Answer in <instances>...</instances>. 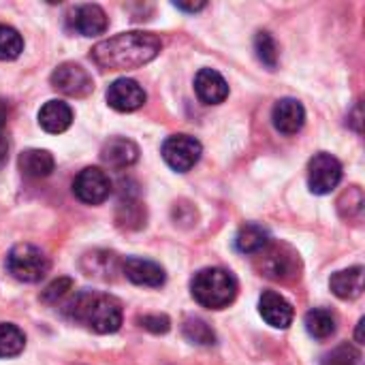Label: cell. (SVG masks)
<instances>
[{
	"label": "cell",
	"instance_id": "obj_23",
	"mask_svg": "<svg viewBox=\"0 0 365 365\" xmlns=\"http://www.w3.org/2000/svg\"><path fill=\"white\" fill-rule=\"evenodd\" d=\"M21 51H24L21 34L11 26L0 24V60H15Z\"/></svg>",
	"mask_w": 365,
	"mask_h": 365
},
{
	"label": "cell",
	"instance_id": "obj_6",
	"mask_svg": "<svg viewBox=\"0 0 365 365\" xmlns=\"http://www.w3.org/2000/svg\"><path fill=\"white\" fill-rule=\"evenodd\" d=\"M203 154L201 143L190 135H173L163 143V158L165 163L180 173L190 171Z\"/></svg>",
	"mask_w": 365,
	"mask_h": 365
},
{
	"label": "cell",
	"instance_id": "obj_8",
	"mask_svg": "<svg viewBox=\"0 0 365 365\" xmlns=\"http://www.w3.org/2000/svg\"><path fill=\"white\" fill-rule=\"evenodd\" d=\"M51 88L75 98H83L94 90L92 75L75 62H64L51 73Z\"/></svg>",
	"mask_w": 365,
	"mask_h": 365
},
{
	"label": "cell",
	"instance_id": "obj_27",
	"mask_svg": "<svg viewBox=\"0 0 365 365\" xmlns=\"http://www.w3.org/2000/svg\"><path fill=\"white\" fill-rule=\"evenodd\" d=\"M71 291H73V280H71V278H58V280H53V282L43 291L41 299H43L45 304H58V302L64 299Z\"/></svg>",
	"mask_w": 365,
	"mask_h": 365
},
{
	"label": "cell",
	"instance_id": "obj_1",
	"mask_svg": "<svg viewBox=\"0 0 365 365\" xmlns=\"http://www.w3.org/2000/svg\"><path fill=\"white\" fill-rule=\"evenodd\" d=\"M163 49L160 36L152 32H122L92 47V62L103 71H130L152 62Z\"/></svg>",
	"mask_w": 365,
	"mask_h": 365
},
{
	"label": "cell",
	"instance_id": "obj_12",
	"mask_svg": "<svg viewBox=\"0 0 365 365\" xmlns=\"http://www.w3.org/2000/svg\"><path fill=\"white\" fill-rule=\"evenodd\" d=\"M272 120L282 135H297L306 124V109L297 98H280L274 105Z\"/></svg>",
	"mask_w": 365,
	"mask_h": 365
},
{
	"label": "cell",
	"instance_id": "obj_20",
	"mask_svg": "<svg viewBox=\"0 0 365 365\" xmlns=\"http://www.w3.org/2000/svg\"><path fill=\"white\" fill-rule=\"evenodd\" d=\"M269 242V233L261 225H244L235 235V248L242 255H259Z\"/></svg>",
	"mask_w": 365,
	"mask_h": 365
},
{
	"label": "cell",
	"instance_id": "obj_9",
	"mask_svg": "<svg viewBox=\"0 0 365 365\" xmlns=\"http://www.w3.org/2000/svg\"><path fill=\"white\" fill-rule=\"evenodd\" d=\"M73 192L81 203L98 205L111 195V180L98 167H86L73 182Z\"/></svg>",
	"mask_w": 365,
	"mask_h": 365
},
{
	"label": "cell",
	"instance_id": "obj_16",
	"mask_svg": "<svg viewBox=\"0 0 365 365\" xmlns=\"http://www.w3.org/2000/svg\"><path fill=\"white\" fill-rule=\"evenodd\" d=\"M101 158L105 165L113 167V169H126L130 165L137 163L139 158V148L130 141V139H124V137H115V139H109L103 150H101Z\"/></svg>",
	"mask_w": 365,
	"mask_h": 365
},
{
	"label": "cell",
	"instance_id": "obj_29",
	"mask_svg": "<svg viewBox=\"0 0 365 365\" xmlns=\"http://www.w3.org/2000/svg\"><path fill=\"white\" fill-rule=\"evenodd\" d=\"M175 6L178 9H182V11H190V13H197V11H201V9H205V2H190V4H186V2H175Z\"/></svg>",
	"mask_w": 365,
	"mask_h": 365
},
{
	"label": "cell",
	"instance_id": "obj_30",
	"mask_svg": "<svg viewBox=\"0 0 365 365\" xmlns=\"http://www.w3.org/2000/svg\"><path fill=\"white\" fill-rule=\"evenodd\" d=\"M6 158H9V143L4 137H0V167L6 163Z\"/></svg>",
	"mask_w": 365,
	"mask_h": 365
},
{
	"label": "cell",
	"instance_id": "obj_13",
	"mask_svg": "<svg viewBox=\"0 0 365 365\" xmlns=\"http://www.w3.org/2000/svg\"><path fill=\"white\" fill-rule=\"evenodd\" d=\"M122 272L124 276L139 287H163L165 284V269L148 259H139V257H130L122 263Z\"/></svg>",
	"mask_w": 365,
	"mask_h": 365
},
{
	"label": "cell",
	"instance_id": "obj_22",
	"mask_svg": "<svg viewBox=\"0 0 365 365\" xmlns=\"http://www.w3.org/2000/svg\"><path fill=\"white\" fill-rule=\"evenodd\" d=\"M26 346V338L19 327L11 323H0V359L17 357Z\"/></svg>",
	"mask_w": 365,
	"mask_h": 365
},
{
	"label": "cell",
	"instance_id": "obj_10",
	"mask_svg": "<svg viewBox=\"0 0 365 365\" xmlns=\"http://www.w3.org/2000/svg\"><path fill=\"white\" fill-rule=\"evenodd\" d=\"M107 103L115 111L130 113V111H137L139 107H143V103H145V90L135 79L122 77V79H115L109 86V90H107Z\"/></svg>",
	"mask_w": 365,
	"mask_h": 365
},
{
	"label": "cell",
	"instance_id": "obj_28",
	"mask_svg": "<svg viewBox=\"0 0 365 365\" xmlns=\"http://www.w3.org/2000/svg\"><path fill=\"white\" fill-rule=\"evenodd\" d=\"M139 323H141L143 329H148L152 334H167L169 325H171L165 314H148V317L139 319Z\"/></svg>",
	"mask_w": 365,
	"mask_h": 365
},
{
	"label": "cell",
	"instance_id": "obj_18",
	"mask_svg": "<svg viewBox=\"0 0 365 365\" xmlns=\"http://www.w3.org/2000/svg\"><path fill=\"white\" fill-rule=\"evenodd\" d=\"M329 287L340 299H357L364 293V267H351L334 274Z\"/></svg>",
	"mask_w": 365,
	"mask_h": 365
},
{
	"label": "cell",
	"instance_id": "obj_3",
	"mask_svg": "<svg viewBox=\"0 0 365 365\" xmlns=\"http://www.w3.org/2000/svg\"><path fill=\"white\" fill-rule=\"evenodd\" d=\"M192 297L210 310H222L233 304L237 295V280L231 272L220 267H207L195 274L190 282Z\"/></svg>",
	"mask_w": 365,
	"mask_h": 365
},
{
	"label": "cell",
	"instance_id": "obj_15",
	"mask_svg": "<svg viewBox=\"0 0 365 365\" xmlns=\"http://www.w3.org/2000/svg\"><path fill=\"white\" fill-rule=\"evenodd\" d=\"M195 92L205 105H220L229 96V83L214 68H201L195 77Z\"/></svg>",
	"mask_w": 365,
	"mask_h": 365
},
{
	"label": "cell",
	"instance_id": "obj_11",
	"mask_svg": "<svg viewBox=\"0 0 365 365\" xmlns=\"http://www.w3.org/2000/svg\"><path fill=\"white\" fill-rule=\"evenodd\" d=\"M107 15L98 4H79L68 13V28L81 36H96L107 30Z\"/></svg>",
	"mask_w": 365,
	"mask_h": 365
},
{
	"label": "cell",
	"instance_id": "obj_5",
	"mask_svg": "<svg viewBox=\"0 0 365 365\" xmlns=\"http://www.w3.org/2000/svg\"><path fill=\"white\" fill-rule=\"evenodd\" d=\"M6 269L19 282H38L49 272V259L32 244H17L6 257Z\"/></svg>",
	"mask_w": 365,
	"mask_h": 365
},
{
	"label": "cell",
	"instance_id": "obj_19",
	"mask_svg": "<svg viewBox=\"0 0 365 365\" xmlns=\"http://www.w3.org/2000/svg\"><path fill=\"white\" fill-rule=\"evenodd\" d=\"M56 167L53 156L47 150H26L19 154V171L28 178H47Z\"/></svg>",
	"mask_w": 365,
	"mask_h": 365
},
{
	"label": "cell",
	"instance_id": "obj_7",
	"mask_svg": "<svg viewBox=\"0 0 365 365\" xmlns=\"http://www.w3.org/2000/svg\"><path fill=\"white\" fill-rule=\"evenodd\" d=\"M342 180V165L336 156L321 152L308 165V186L314 195H329Z\"/></svg>",
	"mask_w": 365,
	"mask_h": 365
},
{
	"label": "cell",
	"instance_id": "obj_4",
	"mask_svg": "<svg viewBox=\"0 0 365 365\" xmlns=\"http://www.w3.org/2000/svg\"><path fill=\"white\" fill-rule=\"evenodd\" d=\"M257 267L265 278L278 282H289L299 278V269H302L299 257L293 248L272 242L257 255Z\"/></svg>",
	"mask_w": 365,
	"mask_h": 365
},
{
	"label": "cell",
	"instance_id": "obj_26",
	"mask_svg": "<svg viewBox=\"0 0 365 365\" xmlns=\"http://www.w3.org/2000/svg\"><path fill=\"white\" fill-rule=\"evenodd\" d=\"M323 365H364V355L353 344H340L323 357Z\"/></svg>",
	"mask_w": 365,
	"mask_h": 365
},
{
	"label": "cell",
	"instance_id": "obj_31",
	"mask_svg": "<svg viewBox=\"0 0 365 365\" xmlns=\"http://www.w3.org/2000/svg\"><path fill=\"white\" fill-rule=\"evenodd\" d=\"M364 325H365V321H364V319H361V321H359V325H357V336H355L359 344L364 342Z\"/></svg>",
	"mask_w": 365,
	"mask_h": 365
},
{
	"label": "cell",
	"instance_id": "obj_25",
	"mask_svg": "<svg viewBox=\"0 0 365 365\" xmlns=\"http://www.w3.org/2000/svg\"><path fill=\"white\" fill-rule=\"evenodd\" d=\"M255 51L267 68L274 71L278 66V45L269 32H259L255 36Z\"/></svg>",
	"mask_w": 365,
	"mask_h": 365
},
{
	"label": "cell",
	"instance_id": "obj_24",
	"mask_svg": "<svg viewBox=\"0 0 365 365\" xmlns=\"http://www.w3.org/2000/svg\"><path fill=\"white\" fill-rule=\"evenodd\" d=\"M184 336L188 342L199 344V346H210L216 342V334L212 331V327L201 321V319H188L184 323Z\"/></svg>",
	"mask_w": 365,
	"mask_h": 365
},
{
	"label": "cell",
	"instance_id": "obj_17",
	"mask_svg": "<svg viewBox=\"0 0 365 365\" xmlns=\"http://www.w3.org/2000/svg\"><path fill=\"white\" fill-rule=\"evenodd\" d=\"M73 122V109L64 101H47L38 111V124L43 130L58 135L64 133Z\"/></svg>",
	"mask_w": 365,
	"mask_h": 365
},
{
	"label": "cell",
	"instance_id": "obj_14",
	"mask_svg": "<svg viewBox=\"0 0 365 365\" xmlns=\"http://www.w3.org/2000/svg\"><path fill=\"white\" fill-rule=\"evenodd\" d=\"M259 312L267 325L287 329L293 323V306L276 291H265L259 299Z\"/></svg>",
	"mask_w": 365,
	"mask_h": 365
},
{
	"label": "cell",
	"instance_id": "obj_21",
	"mask_svg": "<svg viewBox=\"0 0 365 365\" xmlns=\"http://www.w3.org/2000/svg\"><path fill=\"white\" fill-rule=\"evenodd\" d=\"M306 329L314 340H327L338 329L336 314L325 308H314L306 314Z\"/></svg>",
	"mask_w": 365,
	"mask_h": 365
},
{
	"label": "cell",
	"instance_id": "obj_2",
	"mask_svg": "<svg viewBox=\"0 0 365 365\" xmlns=\"http://www.w3.org/2000/svg\"><path fill=\"white\" fill-rule=\"evenodd\" d=\"M66 317L94 334H115L122 325V306L105 293H77L64 308Z\"/></svg>",
	"mask_w": 365,
	"mask_h": 365
}]
</instances>
